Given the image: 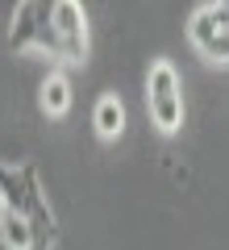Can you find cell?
Returning <instances> with one entry per match:
<instances>
[{
  "instance_id": "5",
  "label": "cell",
  "mask_w": 229,
  "mask_h": 250,
  "mask_svg": "<svg viewBox=\"0 0 229 250\" xmlns=\"http://www.w3.org/2000/svg\"><path fill=\"white\" fill-rule=\"evenodd\" d=\"M54 38H59V59L62 62H83L88 59V17L75 0L54 4Z\"/></svg>"
},
{
  "instance_id": "3",
  "label": "cell",
  "mask_w": 229,
  "mask_h": 250,
  "mask_svg": "<svg viewBox=\"0 0 229 250\" xmlns=\"http://www.w3.org/2000/svg\"><path fill=\"white\" fill-rule=\"evenodd\" d=\"M54 4H42V0H25L13 9V25H9V50H38L59 59V38H54Z\"/></svg>"
},
{
  "instance_id": "4",
  "label": "cell",
  "mask_w": 229,
  "mask_h": 250,
  "mask_svg": "<svg viewBox=\"0 0 229 250\" xmlns=\"http://www.w3.org/2000/svg\"><path fill=\"white\" fill-rule=\"evenodd\" d=\"M187 38L200 50V59L229 67V4H204L187 21Z\"/></svg>"
},
{
  "instance_id": "7",
  "label": "cell",
  "mask_w": 229,
  "mask_h": 250,
  "mask_svg": "<svg viewBox=\"0 0 229 250\" xmlns=\"http://www.w3.org/2000/svg\"><path fill=\"white\" fill-rule=\"evenodd\" d=\"M38 100H42V108H46L50 117H62V113H67V104H71V83H67V75L50 71V75L42 80V96H38Z\"/></svg>"
},
{
  "instance_id": "2",
  "label": "cell",
  "mask_w": 229,
  "mask_h": 250,
  "mask_svg": "<svg viewBox=\"0 0 229 250\" xmlns=\"http://www.w3.org/2000/svg\"><path fill=\"white\" fill-rule=\"evenodd\" d=\"M146 113L163 134H175L184 125V80L171 62H150L146 71Z\"/></svg>"
},
{
  "instance_id": "1",
  "label": "cell",
  "mask_w": 229,
  "mask_h": 250,
  "mask_svg": "<svg viewBox=\"0 0 229 250\" xmlns=\"http://www.w3.org/2000/svg\"><path fill=\"white\" fill-rule=\"evenodd\" d=\"M0 205H4V213L25 217L38 238L54 233V213L46 205V192L29 163H0Z\"/></svg>"
},
{
  "instance_id": "6",
  "label": "cell",
  "mask_w": 229,
  "mask_h": 250,
  "mask_svg": "<svg viewBox=\"0 0 229 250\" xmlns=\"http://www.w3.org/2000/svg\"><path fill=\"white\" fill-rule=\"evenodd\" d=\"M92 121H96V134H100V138H108V142L121 138V129H125V104H121V96H113V92L100 96V100H96V117H92Z\"/></svg>"
},
{
  "instance_id": "8",
  "label": "cell",
  "mask_w": 229,
  "mask_h": 250,
  "mask_svg": "<svg viewBox=\"0 0 229 250\" xmlns=\"http://www.w3.org/2000/svg\"><path fill=\"white\" fill-rule=\"evenodd\" d=\"M0 250H9V246H4V238H0Z\"/></svg>"
},
{
  "instance_id": "9",
  "label": "cell",
  "mask_w": 229,
  "mask_h": 250,
  "mask_svg": "<svg viewBox=\"0 0 229 250\" xmlns=\"http://www.w3.org/2000/svg\"><path fill=\"white\" fill-rule=\"evenodd\" d=\"M0 217H4V205H0Z\"/></svg>"
}]
</instances>
